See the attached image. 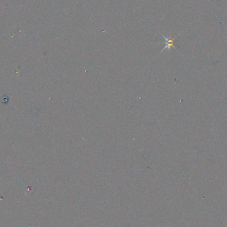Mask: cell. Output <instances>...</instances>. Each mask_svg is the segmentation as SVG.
I'll use <instances>...</instances> for the list:
<instances>
[{"mask_svg": "<svg viewBox=\"0 0 227 227\" xmlns=\"http://www.w3.org/2000/svg\"><path fill=\"white\" fill-rule=\"evenodd\" d=\"M161 35L165 40V47L164 48V49H163V50L161 51V52H163L164 50H165V49L170 50L171 48H174L175 49H177L176 46H175V40L176 37L175 38H167L165 35H164L163 34L161 33Z\"/></svg>", "mask_w": 227, "mask_h": 227, "instance_id": "6da1fadb", "label": "cell"}]
</instances>
